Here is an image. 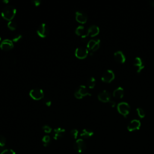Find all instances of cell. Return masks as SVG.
Instances as JSON below:
<instances>
[{
  "mask_svg": "<svg viewBox=\"0 0 154 154\" xmlns=\"http://www.w3.org/2000/svg\"><path fill=\"white\" fill-rule=\"evenodd\" d=\"M109 103H110V106H111L112 107H115V106H116V102H115V101H113V100H110V101L109 102Z\"/></svg>",
  "mask_w": 154,
  "mask_h": 154,
  "instance_id": "obj_32",
  "label": "cell"
},
{
  "mask_svg": "<svg viewBox=\"0 0 154 154\" xmlns=\"http://www.w3.org/2000/svg\"><path fill=\"white\" fill-rule=\"evenodd\" d=\"M134 66L136 68L137 73L141 72V71L144 68L143 60L140 57H136L134 61Z\"/></svg>",
  "mask_w": 154,
  "mask_h": 154,
  "instance_id": "obj_13",
  "label": "cell"
},
{
  "mask_svg": "<svg viewBox=\"0 0 154 154\" xmlns=\"http://www.w3.org/2000/svg\"><path fill=\"white\" fill-rule=\"evenodd\" d=\"M32 3L35 6H39L42 3V1H40V0H34V1H32Z\"/></svg>",
  "mask_w": 154,
  "mask_h": 154,
  "instance_id": "obj_30",
  "label": "cell"
},
{
  "mask_svg": "<svg viewBox=\"0 0 154 154\" xmlns=\"http://www.w3.org/2000/svg\"><path fill=\"white\" fill-rule=\"evenodd\" d=\"M6 144V138L3 135H0V147H4Z\"/></svg>",
  "mask_w": 154,
  "mask_h": 154,
  "instance_id": "obj_24",
  "label": "cell"
},
{
  "mask_svg": "<svg viewBox=\"0 0 154 154\" xmlns=\"http://www.w3.org/2000/svg\"><path fill=\"white\" fill-rule=\"evenodd\" d=\"M98 99L102 102H109L111 100L110 93L107 90H103L100 92L97 96Z\"/></svg>",
  "mask_w": 154,
  "mask_h": 154,
  "instance_id": "obj_10",
  "label": "cell"
},
{
  "mask_svg": "<svg viewBox=\"0 0 154 154\" xmlns=\"http://www.w3.org/2000/svg\"><path fill=\"white\" fill-rule=\"evenodd\" d=\"M117 108L119 113L122 116H123L124 117H126L129 113L130 107L126 102H121V103H119L118 105Z\"/></svg>",
  "mask_w": 154,
  "mask_h": 154,
  "instance_id": "obj_2",
  "label": "cell"
},
{
  "mask_svg": "<svg viewBox=\"0 0 154 154\" xmlns=\"http://www.w3.org/2000/svg\"><path fill=\"white\" fill-rule=\"evenodd\" d=\"M7 27L10 30L14 31L17 28V24L15 21H9V23L7 24Z\"/></svg>",
  "mask_w": 154,
  "mask_h": 154,
  "instance_id": "obj_21",
  "label": "cell"
},
{
  "mask_svg": "<svg viewBox=\"0 0 154 154\" xmlns=\"http://www.w3.org/2000/svg\"><path fill=\"white\" fill-rule=\"evenodd\" d=\"M99 33V28L96 25H91L87 31L88 36L94 37Z\"/></svg>",
  "mask_w": 154,
  "mask_h": 154,
  "instance_id": "obj_14",
  "label": "cell"
},
{
  "mask_svg": "<svg viewBox=\"0 0 154 154\" xmlns=\"http://www.w3.org/2000/svg\"><path fill=\"white\" fill-rule=\"evenodd\" d=\"M87 85L89 89H93L96 85V80L94 77H90L87 81Z\"/></svg>",
  "mask_w": 154,
  "mask_h": 154,
  "instance_id": "obj_20",
  "label": "cell"
},
{
  "mask_svg": "<svg viewBox=\"0 0 154 154\" xmlns=\"http://www.w3.org/2000/svg\"><path fill=\"white\" fill-rule=\"evenodd\" d=\"M94 132L89 129H84L81 134H80V136L81 137H83V138H90L92 136H93Z\"/></svg>",
  "mask_w": 154,
  "mask_h": 154,
  "instance_id": "obj_19",
  "label": "cell"
},
{
  "mask_svg": "<svg viewBox=\"0 0 154 154\" xmlns=\"http://www.w3.org/2000/svg\"><path fill=\"white\" fill-rule=\"evenodd\" d=\"M1 37H0V42H1Z\"/></svg>",
  "mask_w": 154,
  "mask_h": 154,
  "instance_id": "obj_34",
  "label": "cell"
},
{
  "mask_svg": "<svg viewBox=\"0 0 154 154\" xmlns=\"http://www.w3.org/2000/svg\"><path fill=\"white\" fill-rule=\"evenodd\" d=\"M71 134L72 137L74 139H76V138H77V137H78V136L79 132H78V131L77 129H72V131H71Z\"/></svg>",
  "mask_w": 154,
  "mask_h": 154,
  "instance_id": "obj_26",
  "label": "cell"
},
{
  "mask_svg": "<svg viewBox=\"0 0 154 154\" xmlns=\"http://www.w3.org/2000/svg\"><path fill=\"white\" fill-rule=\"evenodd\" d=\"M149 4L150 6H152V7H154V1H151L149 2Z\"/></svg>",
  "mask_w": 154,
  "mask_h": 154,
  "instance_id": "obj_33",
  "label": "cell"
},
{
  "mask_svg": "<svg viewBox=\"0 0 154 154\" xmlns=\"http://www.w3.org/2000/svg\"><path fill=\"white\" fill-rule=\"evenodd\" d=\"M115 59L119 63H123L126 61V57L123 53L121 51H118L114 54Z\"/></svg>",
  "mask_w": 154,
  "mask_h": 154,
  "instance_id": "obj_16",
  "label": "cell"
},
{
  "mask_svg": "<svg viewBox=\"0 0 154 154\" xmlns=\"http://www.w3.org/2000/svg\"><path fill=\"white\" fill-rule=\"evenodd\" d=\"M16 13V9L12 6H6L1 13L2 17L9 21H13Z\"/></svg>",
  "mask_w": 154,
  "mask_h": 154,
  "instance_id": "obj_1",
  "label": "cell"
},
{
  "mask_svg": "<svg viewBox=\"0 0 154 154\" xmlns=\"http://www.w3.org/2000/svg\"><path fill=\"white\" fill-rule=\"evenodd\" d=\"M43 102H44V104L46 106H48V107H50L51 106V100H49V99H45L44 100H43Z\"/></svg>",
  "mask_w": 154,
  "mask_h": 154,
  "instance_id": "obj_29",
  "label": "cell"
},
{
  "mask_svg": "<svg viewBox=\"0 0 154 154\" xmlns=\"http://www.w3.org/2000/svg\"><path fill=\"white\" fill-rule=\"evenodd\" d=\"M42 141L43 142V144L44 146L46 147L49 144V143H50V141H51L50 137L49 135H45L42 138Z\"/></svg>",
  "mask_w": 154,
  "mask_h": 154,
  "instance_id": "obj_22",
  "label": "cell"
},
{
  "mask_svg": "<svg viewBox=\"0 0 154 154\" xmlns=\"http://www.w3.org/2000/svg\"><path fill=\"white\" fill-rule=\"evenodd\" d=\"M153 64H154V63H153Z\"/></svg>",
  "mask_w": 154,
  "mask_h": 154,
  "instance_id": "obj_35",
  "label": "cell"
},
{
  "mask_svg": "<svg viewBox=\"0 0 154 154\" xmlns=\"http://www.w3.org/2000/svg\"><path fill=\"white\" fill-rule=\"evenodd\" d=\"M49 27L45 23L41 24L39 26L37 30V34L39 35V36H40L42 38H45L47 37V36L49 34Z\"/></svg>",
  "mask_w": 154,
  "mask_h": 154,
  "instance_id": "obj_5",
  "label": "cell"
},
{
  "mask_svg": "<svg viewBox=\"0 0 154 154\" xmlns=\"http://www.w3.org/2000/svg\"><path fill=\"white\" fill-rule=\"evenodd\" d=\"M77 91L80 93V94L83 96H91L92 94L90 93L87 90V89L86 88V87L85 86H83V85H81L79 87V88L78 89Z\"/></svg>",
  "mask_w": 154,
  "mask_h": 154,
  "instance_id": "obj_18",
  "label": "cell"
},
{
  "mask_svg": "<svg viewBox=\"0 0 154 154\" xmlns=\"http://www.w3.org/2000/svg\"><path fill=\"white\" fill-rule=\"evenodd\" d=\"M14 45L12 40L5 39L0 43V48L3 51H10L13 48Z\"/></svg>",
  "mask_w": 154,
  "mask_h": 154,
  "instance_id": "obj_9",
  "label": "cell"
},
{
  "mask_svg": "<svg viewBox=\"0 0 154 154\" xmlns=\"http://www.w3.org/2000/svg\"><path fill=\"white\" fill-rule=\"evenodd\" d=\"M137 114H138V116L141 119H143L145 117V112L143 110V109H142L141 108H137Z\"/></svg>",
  "mask_w": 154,
  "mask_h": 154,
  "instance_id": "obj_23",
  "label": "cell"
},
{
  "mask_svg": "<svg viewBox=\"0 0 154 154\" xmlns=\"http://www.w3.org/2000/svg\"><path fill=\"white\" fill-rule=\"evenodd\" d=\"M115 77V74L113 71L112 70H107L106 71L101 77L102 81L104 83H111L113 80H114Z\"/></svg>",
  "mask_w": 154,
  "mask_h": 154,
  "instance_id": "obj_7",
  "label": "cell"
},
{
  "mask_svg": "<svg viewBox=\"0 0 154 154\" xmlns=\"http://www.w3.org/2000/svg\"><path fill=\"white\" fill-rule=\"evenodd\" d=\"M0 154H16V152L12 149H7L3 150L1 153H0Z\"/></svg>",
  "mask_w": 154,
  "mask_h": 154,
  "instance_id": "obj_25",
  "label": "cell"
},
{
  "mask_svg": "<svg viewBox=\"0 0 154 154\" xmlns=\"http://www.w3.org/2000/svg\"><path fill=\"white\" fill-rule=\"evenodd\" d=\"M65 129L62 128H56L54 130V133H53V137L55 140H59L60 138L63 137L65 133Z\"/></svg>",
  "mask_w": 154,
  "mask_h": 154,
  "instance_id": "obj_15",
  "label": "cell"
},
{
  "mask_svg": "<svg viewBox=\"0 0 154 154\" xmlns=\"http://www.w3.org/2000/svg\"><path fill=\"white\" fill-rule=\"evenodd\" d=\"M87 146L85 141L81 139H78L74 144V148L78 153H82L86 149Z\"/></svg>",
  "mask_w": 154,
  "mask_h": 154,
  "instance_id": "obj_8",
  "label": "cell"
},
{
  "mask_svg": "<svg viewBox=\"0 0 154 154\" xmlns=\"http://www.w3.org/2000/svg\"><path fill=\"white\" fill-rule=\"evenodd\" d=\"M75 19L79 23L85 24L87 21V16L84 13L82 12L77 11L75 13Z\"/></svg>",
  "mask_w": 154,
  "mask_h": 154,
  "instance_id": "obj_12",
  "label": "cell"
},
{
  "mask_svg": "<svg viewBox=\"0 0 154 154\" xmlns=\"http://www.w3.org/2000/svg\"><path fill=\"white\" fill-rule=\"evenodd\" d=\"M100 42V40L99 39H97V40L92 39L89 40L87 45V49L90 51L92 53L95 52V51H96L99 48Z\"/></svg>",
  "mask_w": 154,
  "mask_h": 154,
  "instance_id": "obj_6",
  "label": "cell"
},
{
  "mask_svg": "<svg viewBox=\"0 0 154 154\" xmlns=\"http://www.w3.org/2000/svg\"><path fill=\"white\" fill-rule=\"evenodd\" d=\"M124 94V90L122 87H119L113 92V96L118 99H121Z\"/></svg>",
  "mask_w": 154,
  "mask_h": 154,
  "instance_id": "obj_17",
  "label": "cell"
},
{
  "mask_svg": "<svg viewBox=\"0 0 154 154\" xmlns=\"http://www.w3.org/2000/svg\"><path fill=\"white\" fill-rule=\"evenodd\" d=\"M74 96H75V97L77 98V99H82L83 97L80 94V93L77 90L75 92V93H74Z\"/></svg>",
  "mask_w": 154,
  "mask_h": 154,
  "instance_id": "obj_31",
  "label": "cell"
},
{
  "mask_svg": "<svg viewBox=\"0 0 154 154\" xmlns=\"http://www.w3.org/2000/svg\"><path fill=\"white\" fill-rule=\"evenodd\" d=\"M141 126V122L140 121L137 119H134L131 121L128 125V130L130 132L138 130L140 128Z\"/></svg>",
  "mask_w": 154,
  "mask_h": 154,
  "instance_id": "obj_11",
  "label": "cell"
},
{
  "mask_svg": "<svg viewBox=\"0 0 154 154\" xmlns=\"http://www.w3.org/2000/svg\"><path fill=\"white\" fill-rule=\"evenodd\" d=\"M42 129L43 130V131L47 134L50 133L51 131H52V128H51L49 125H44L42 127Z\"/></svg>",
  "mask_w": 154,
  "mask_h": 154,
  "instance_id": "obj_27",
  "label": "cell"
},
{
  "mask_svg": "<svg viewBox=\"0 0 154 154\" xmlns=\"http://www.w3.org/2000/svg\"><path fill=\"white\" fill-rule=\"evenodd\" d=\"M22 38V36L21 34H16V35L13 37V42L16 43V42H19Z\"/></svg>",
  "mask_w": 154,
  "mask_h": 154,
  "instance_id": "obj_28",
  "label": "cell"
},
{
  "mask_svg": "<svg viewBox=\"0 0 154 154\" xmlns=\"http://www.w3.org/2000/svg\"><path fill=\"white\" fill-rule=\"evenodd\" d=\"M29 94L31 98L36 100H40L44 97L43 91L42 89H38V88H35L32 89L30 92Z\"/></svg>",
  "mask_w": 154,
  "mask_h": 154,
  "instance_id": "obj_3",
  "label": "cell"
},
{
  "mask_svg": "<svg viewBox=\"0 0 154 154\" xmlns=\"http://www.w3.org/2000/svg\"><path fill=\"white\" fill-rule=\"evenodd\" d=\"M89 54V50L84 47H78L75 49V55L79 59H86Z\"/></svg>",
  "mask_w": 154,
  "mask_h": 154,
  "instance_id": "obj_4",
  "label": "cell"
}]
</instances>
